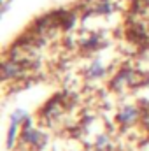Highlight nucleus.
<instances>
[{"mask_svg":"<svg viewBox=\"0 0 149 151\" xmlns=\"http://www.w3.org/2000/svg\"><path fill=\"white\" fill-rule=\"evenodd\" d=\"M19 125H21L19 121L11 119V123H9V130H7V141H5V148H7V150H12V148H14V142H16V137H18Z\"/></svg>","mask_w":149,"mask_h":151,"instance_id":"obj_3","label":"nucleus"},{"mask_svg":"<svg viewBox=\"0 0 149 151\" xmlns=\"http://www.w3.org/2000/svg\"><path fill=\"white\" fill-rule=\"evenodd\" d=\"M104 74H105V67L102 65V62L98 58H95L91 62V65L86 69V77L88 79H98V77H102Z\"/></svg>","mask_w":149,"mask_h":151,"instance_id":"obj_2","label":"nucleus"},{"mask_svg":"<svg viewBox=\"0 0 149 151\" xmlns=\"http://www.w3.org/2000/svg\"><path fill=\"white\" fill-rule=\"evenodd\" d=\"M142 118V109H139V107H135V106H126V107H123L117 116H116V119L123 125V127H132V125H135L139 119Z\"/></svg>","mask_w":149,"mask_h":151,"instance_id":"obj_1","label":"nucleus"},{"mask_svg":"<svg viewBox=\"0 0 149 151\" xmlns=\"http://www.w3.org/2000/svg\"><path fill=\"white\" fill-rule=\"evenodd\" d=\"M100 47V37L95 34V35H91V37L88 39H82L81 40V49L82 51H86V53H90V51H95V49H98Z\"/></svg>","mask_w":149,"mask_h":151,"instance_id":"obj_4","label":"nucleus"}]
</instances>
